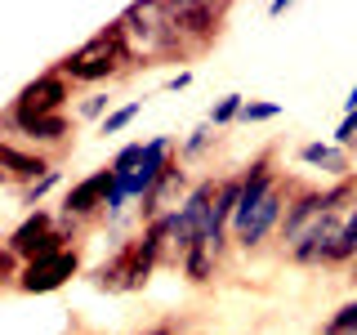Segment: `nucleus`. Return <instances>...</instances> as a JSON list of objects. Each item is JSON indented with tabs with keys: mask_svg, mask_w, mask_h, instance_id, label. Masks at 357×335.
Masks as SVG:
<instances>
[{
	"mask_svg": "<svg viewBox=\"0 0 357 335\" xmlns=\"http://www.w3.org/2000/svg\"><path fill=\"white\" fill-rule=\"evenodd\" d=\"M59 179H63V170H50L45 179H36V184H27V188H22L18 201H22V206H31V210H40V201L50 197L54 188H59Z\"/></svg>",
	"mask_w": 357,
	"mask_h": 335,
	"instance_id": "nucleus-18",
	"label": "nucleus"
},
{
	"mask_svg": "<svg viewBox=\"0 0 357 335\" xmlns=\"http://www.w3.org/2000/svg\"><path fill=\"white\" fill-rule=\"evenodd\" d=\"M156 268H161V228L148 223L130 241H121L112 260H103L89 273V286L107 290V295H134V290H143L152 282Z\"/></svg>",
	"mask_w": 357,
	"mask_h": 335,
	"instance_id": "nucleus-2",
	"label": "nucleus"
},
{
	"mask_svg": "<svg viewBox=\"0 0 357 335\" xmlns=\"http://www.w3.org/2000/svg\"><path fill=\"white\" fill-rule=\"evenodd\" d=\"M349 112H357V85L349 89V98H344V117H349Z\"/></svg>",
	"mask_w": 357,
	"mask_h": 335,
	"instance_id": "nucleus-25",
	"label": "nucleus"
},
{
	"mask_svg": "<svg viewBox=\"0 0 357 335\" xmlns=\"http://www.w3.org/2000/svg\"><path fill=\"white\" fill-rule=\"evenodd\" d=\"M54 72H63L72 85H103V81H116V76H130L134 72V59L126 54V40H121L116 22L98 27L85 45H76L72 54H63L54 63Z\"/></svg>",
	"mask_w": 357,
	"mask_h": 335,
	"instance_id": "nucleus-3",
	"label": "nucleus"
},
{
	"mask_svg": "<svg viewBox=\"0 0 357 335\" xmlns=\"http://www.w3.org/2000/svg\"><path fill=\"white\" fill-rule=\"evenodd\" d=\"M241 107H245V98L241 94H223V98H215V107H210V126L215 130H223V126H237L241 121Z\"/></svg>",
	"mask_w": 357,
	"mask_h": 335,
	"instance_id": "nucleus-16",
	"label": "nucleus"
},
{
	"mask_svg": "<svg viewBox=\"0 0 357 335\" xmlns=\"http://www.w3.org/2000/svg\"><path fill=\"white\" fill-rule=\"evenodd\" d=\"M0 170H5V179L22 193L27 184H36V179H45L50 170H59V156L22 148V143H14V139H0Z\"/></svg>",
	"mask_w": 357,
	"mask_h": 335,
	"instance_id": "nucleus-11",
	"label": "nucleus"
},
{
	"mask_svg": "<svg viewBox=\"0 0 357 335\" xmlns=\"http://www.w3.org/2000/svg\"><path fill=\"white\" fill-rule=\"evenodd\" d=\"M0 139H14V143H27V148H36V152L63 156L72 148V121H67V112L63 117H36V121L0 112Z\"/></svg>",
	"mask_w": 357,
	"mask_h": 335,
	"instance_id": "nucleus-10",
	"label": "nucleus"
},
{
	"mask_svg": "<svg viewBox=\"0 0 357 335\" xmlns=\"http://www.w3.org/2000/svg\"><path fill=\"white\" fill-rule=\"evenodd\" d=\"M85 268V241L81 246H67V251H54V255H40V260H31L22 268L18 277V295H50V290L67 286L72 277H81Z\"/></svg>",
	"mask_w": 357,
	"mask_h": 335,
	"instance_id": "nucleus-9",
	"label": "nucleus"
},
{
	"mask_svg": "<svg viewBox=\"0 0 357 335\" xmlns=\"http://www.w3.org/2000/svg\"><path fill=\"white\" fill-rule=\"evenodd\" d=\"M107 103H112V98H107V94H89V98H85V103H81V117H85V121H94V117H103V112H107Z\"/></svg>",
	"mask_w": 357,
	"mask_h": 335,
	"instance_id": "nucleus-22",
	"label": "nucleus"
},
{
	"mask_svg": "<svg viewBox=\"0 0 357 335\" xmlns=\"http://www.w3.org/2000/svg\"><path fill=\"white\" fill-rule=\"evenodd\" d=\"M290 193H295V179L282 174V184L268 193L259 206H250V210H241L237 219H232V246L237 251H259V246L273 237V232H282V223H286V206H290Z\"/></svg>",
	"mask_w": 357,
	"mask_h": 335,
	"instance_id": "nucleus-5",
	"label": "nucleus"
},
{
	"mask_svg": "<svg viewBox=\"0 0 357 335\" xmlns=\"http://www.w3.org/2000/svg\"><path fill=\"white\" fill-rule=\"evenodd\" d=\"M210 143H219V134H215V126H210V121H206V126H197V130L188 134L183 143H178V161H183V165L201 161V156H206V148H210Z\"/></svg>",
	"mask_w": 357,
	"mask_h": 335,
	"instance_id": "nucleus-15",
	"label": "nucleus"
},
{
	"mask_svg": "<svg viewBox=\"0 0 357 335\" xmlns=\"http://www.w3.org/2000/svg\"><path fill=\"white\" fill-rule=\"evenodd\" d=\"M349 282H353V286H357V260H353V264H349Z\"/></svg>",
	"mask_w": 357,
	"mask_h": 335,
	"instance_id": "nucleus-26",
	"label": "nucleus"
},
{
	"mask_svg": "<svg viewBox=\"0 0 357 335\" xmlns=\"http://www.w3.org/2000/svg\"><path fill=\"white\" fill-rule=\"evenodd\" d=\"M228 246H232V237H201V241L192 246V255L183 260V268H178V273H183L192 286H210V282H215V273L223 268Z\"/></svg>",
	"mask_w": 357,
	"mask_h": 335,
	"instance_id": "nucleus-12",
	"label": "nucleus"
},
{
	"mask_svg": "<svg viewBox=\"0 0 357 335\" xmlns=\"http://www.w3.org/2000/svg\"><path fill=\"white\" fill-rule=\"evenodd\" d=\"M188 85H192V72H188V67H183V72H174L170 81H165V89H174V94H178V89H188Z\"/></svg>",
	"mask_w": 357,
	"mask_h": 335,
	"instance_id": "nucleus-23",
	"label": "nucleus"
},
{
	"mask_svg": "<svg viewBox=\"0 0 357 335\" xmlns=\"http://www.w3.org/2000/svg\"><path fill=\"white\" fill-rule=\"evenodd\" d=\"M170 5V22H174V36L183 45V59L192 63L201 54H210L228 27V5H210V0H165Z\"/></svg>",
	"mask_w": 357,
	"mask_h": 335,
	"instance_id": "nucleus-4",
	"label": "nucleus"
},
{
	"mask_svg": "<svg viewBox=\"0 0 357 335\" xmlns=\"http://www.w3.org/2000/svg\"><path fill=\"white\" fill-rule=\"evenodd\" d=\"M335 148H344V152L357 148V112H349V117L340 121V130H335Z\"/></svg>",
	"mask_w": 357,
	"mask_h": 335,
	"instance_id": "nucleus-21",
	"label": "nucleus"
},
{
	"mask_svg": "<svg viewBox=\"0 0 357 335\" xmlns=\"http://www.w3.org/2000/svg\"><path fill=\"white\" fill-rule=\"evenodd\" d=\"M357 260V201L340 215V237H335V251H331V268H349Z\"/></svg>",
	"mask_w": 357,
	"mask_h": 335,
	"instance_id": "nucleus-14",
	"label": "nucleus"
},
{
	"mask_svg": "<svg viewBox=\"0 0 357 335\" xmlns=\"http://www.w3.org/2000/svg\"><path fill=\"white\" fill-rule=\"evenodd\" d=\"M326 219H335L331 210H326V188L295 179V193H290V206H286V223H282V232H277V241H282V255H290L295 246H304Z\"/></svg>",
	"mask_w": 357,
	"mask_h": 335,
	"instance_id": "nucleus-6",
	"label": "nucleus"
},
{
	"mask_svg": "<svg viewBox=\"0 0 357 335\" xmlns=\"http://www.w3.org/2000/svg\"><path fill=\"white\" fill-rule=\"evenodd\" d=\"M139 112H143V103H126V107L107 112V117H103V126H98V134H121V130H126L134 117H139Z\"/></svg>",
	"mask_w": 357,
	"mask_h": 335,
	"instance_id": "nucleus-20",
	"label": "nucleus"
},
{
	"mask_svg": "<svg viewBox=\"0 0 357 335\" xmlns=\"http://www.w3.org/2000/svg\"><path fill=\"white\" fill-rule=\"evenodd\" d=\"M321 335H357V299H349V304L335 308L331 318L321 322Z\"/></svg>",
	"mask_w": 357,
	"mask_h": 335,
	"instance_id": "nucleus-17",
	"label": "nucleus"
},
{
	"mask_svg": "<svg viewBox=\"0 0 357 335\" xmlns=\"http://www.w3.org/2000/svg\"><path fill=\"white\" fill-rule=\"evenodd\" d=\"M112 22H116L121 40H126V54L134 59V72H139V67H161V63H188L183 45H178V36H174L170 5H165V0H152V5H126Z\"/></svg>",
	"mask_w": 357,
	"mask_h": 335,
	"instance_id": "nucleus-1",
	"label": "nucleus"
},
{
	"mask_svg": "<svg viewBox=\"0 0 357 335\" xmlns=\"http://www.w3.org/2000/svg\"><path fill=\"white\" fill-rule=\"evenodd\" d=\"M112 188H116V179H112V170L103 165V170H94V174H85L81 184H72L63 193V206H59V215L63 219H72V223H81V228H98V223H107V206H112Z\"/></svg>",
	"mask_w": 357,
	"mask_h": 335,
	"instance_id": "nucleus-8",
	"label": "nucleus"
},
{
	"mask_svg": "<svg viewBox=\"0 0 357 335\" xmlns=\"http://www.w3.org/2000/svg\"><path fill=\"white\" fill-rule=\"evenodd\" d=\"M76 98V85L67 81L63 72H54V67H45L36 81H27L18 89L14 98H9V117H22V121H36V117H63V107Z\"/></svg>",
	"mask_w": 357,
	"mask_h": 335,
	"instance_id": "nucleus-7",
	"label": "nucleus"
},
{
	"mask_svg": "<svg viewBox=\"0 0 357 335\" xmlns=\"http://www.w3.org/2000/svg\"><path fill=\"white\" fill-rule=\"evenodd\" d=\"M299 161L312 165V170H321V174H331V179L357 174V170H353V152L335 148V143H304V148H299Z\"/></svg>",
	"mask_w": 357,
	"mask_h": 335,
	"instance_id": "nucleus-13",
	"label": "nucleus"
},
{
	"mask_svg": "<svg viewBox=\"0 0 357 335\" xmlns=\"http://www.w3.org/2000/svg\"><path fill=\"white\" fill-rule=\"evenodd\" d=\"M139 335H178V327H174V322H156V327L139 331Z\"/></svg>",
	"mask_w": 357,
	"mask_h": 335,
	"instance_id": "nucleus-24",
	"label": "nucleus"
},
{
	"mask_svg": "<svg viewBox=\"0 0 357 335\" xmlns=\"http://www.w3.org/2000/svg\"><path fill=\"white\" fill-rule=\"evenodd\" d=\"M277 117H282V107L259 103V98H245V107H241V126H259V121H277Z\"/></svg>",
	"mask_w": 357,
	"mask_h": 335,
	"instance_id": "nucleus-19",
	"label": "nucleus"
}]
</instances>
